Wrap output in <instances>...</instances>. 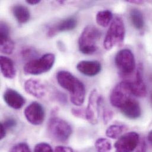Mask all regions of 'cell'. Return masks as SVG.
<instances>
[{"instance_id":"6da1fadb","label":"cell","mask_w":152,"mask_h":152,"mask_svg":"<svg viewBox=\"0 0 152 152\" xmlns=\"http://www.w3.org/2000/svg\"><path fill=\"white\" fill-rule=\"evenodd\" d=\"M56 78L58 83L69 92L71 102L76 106L82 105L85 96L83 83L71 73L66 71H59L56 75Z\"/></svg>"},{"instance_id":"7a4b0ae2","label":"cell","mask_w":152,"mask_h":152,"mask_svg":"<svg viewBox=\"0 0 152 152\" xmlns=\"http://www.w3.org/2000/svg\"><path fill=\"white\" fill-rule=\"evenodd\" d=\"M126 33L124 23L121 17H117L113 20L104 40V47L107 50L112 49L115 46L123 44Z\"/></svg>"},{"instance_id":"3957f363","label":"cell","mask_w":152,"mask_h":152,"mask_svg":"<svg viewBox=\"0 0 152 152\" xmlns=\"http://www.w3.org/2000/svg\"><path fill=\"white\" fill-rule=\"evenodd\" d=\"M101 36L100 30L92 25H88L82 31L78 40L79 49L85 55H91L97 50L96 42Z\"/></svg>"},{"instance_id":"277c9868","label":"cell","mask_w":152,"mask_h":152,"mask_svg":"<svg viewBox=\"0 0 152 152\" xmlns=\"http://www.w3.org/2000/svg\"><path fill=\"white\" fill-rule=\"evenodd\" d=\"M55 56L53 53H46L39 59H33L24 66V72L27 75H37L49 71L54 65Z\"/></svg>"},{"instance_id":"5b68a950","label":"cell","mask_w":152,"mask_h":152,"mask_svg":"<svg viewBox=\"0 0 152 152\" xmlns=\"http://www.w3.org/2000/svg\"><path fill=\"white\" fill-rule=\"evenodd\" d=\"M48 130L51 137L61 142L66 141L72 133L70 124L59 117H52L50 119L48 125Z\"/></svg>"},{"instance_id":"8992f818","label":"cell","mask_w":152,"mask_h":152,"mask_svg":"<svg viewBox=\"0 0 152 152\" xmlns=\"http://www.w3.org/2000/svg\"><path fill=\"white\" fill-rule=\"evenodd\" d=\"M132 95L130 80H124L118 83L110 95V102L113 106L121 108L131 98Z\"/></svg>"},{"instance_id":"52a82bcc","label":"cell","mask_w":152,"mask_h":152,"mask_svg":"<svg viewBox=\"0 0 152 152\" xmlns=\"http://www.w3.org/2000/svg\"><path fill=\"white\" fill-rule=\"evenodd\" d=\"M115 65L120 72L124 75H130L136 68V61L133 52L124 49L120 50L115 58Z\"/></svg>"},{"instance_id":"ba28073f","label":"cell","mask_w":152,"mask_h":152,"mask_svg":"<svg viewBox=\"0 0 152 152\" xmlns=\"http://www.w3.org/2000/svg\"><path fill=\"white\" fill-rule=\"evenodd\" d=\"M102 102V96L98 94L96 89L91 92L88 106L85 109L86 119L92 124H96L99 118V107Z\"/></svg>"},{"instance_id":"9c48e42d","label":"cell","mask_w":152,"mask_h":152,"mask_svg":"<svg viewBox=\"0 0 152 152\" xmlns=\"http://www.w3.org/2000/svg\"><path fill=\"white\" fill-rule=\"evenodd\" d=\"M140 142L139 135L134 132L124 134L115 142V152H133L137 147Z\"/></svg>"},{"instance_id":"30bf717a","label":"cell","mask_w":152,"mask_h":152,"mask_svg":"<svg viewBox=\"0 0 152 152\" xmlns=\"http://www.w3.org/2000/svg\"><path fill=\"white\" fill-rule=\"evenodd\" d=\"M26 120L30 124L39 126L43 123L45 117V113L43 106L37 102H33L24 111Z\"/></svg>"},{"instance_id":"8fae6325","label":"cell","mask_w":152,"mask_h":152,"mask_svg":"<svg viewBox=\"0 0 152 152\" xmlns=\"http://www.w3.org/2000/svg\"><path fill=\"white\" fill-rule=\"evenodd\" d=\"M24 89L30 95L38 99H45L47 97L49 89L47 85L37 79H29L24 83Z\"/></svg>"},{"instance_id":"7c38bea8","label":"cell","mask_w":152,"mask_h":152,"mask_svg":"<svg viewBox=\"0 0 152 152\" xmlns=\"http://www.w3.org/2000/svg\"><path fill=\"white\" fill-rule=\"evenodd\" d=\"M10 28L8 25L4 21L1 22L0 25V50L6 55H10L14 49V43L9 36Z\"/></svg>"},{"instance_id":"4fadbf2b","label":"cell","mask_w":152,"mask_h":152,"mask_svg":"<svg viewBox=\"0 0 152 152\" xmlns=\"http://www.w3.org/2000/svg\"><path fill=\"white\" fill-rule=\"evenodd\" d=\"M77 26V20L74 17H69L63 20L50 26L48 31V36L53 37L61 32L74 30Z\"/></svg>"},{"instance_id":"5bb4252c","label":"cell","mask_w":152,"mask_h":152,"mask_svg":"<svg viewBox=\"0 0 152 152\" xmlns=\"http://www.w3.org/2000/svg\"><path fill=\"white\" fill-rule=\"evenodd\" d=\"M3 98L5 102L14 110L21 108L26 103L25 98L17 91L11 88L5 90L3 95Z\"/></svg>"},{"instance_id":"9a60e30c","label":"cell","mask_w":152,"mask_h":152,"mask_svg":"<svg viewBox=\"0 0 152 152\" xmlns=\"http://www.w3.org/2000/svg\"><path fill=\"white\" fill-rule=\"evenodd\" d=\"M132 94L138 97H144L147 95V89L143 78V66H138L136 76L133 81H130Z\"/></svg>"},{"instance_id":"2e32d148","label":"cell","mask_w":152,"mask_h":152,"mask_svg":"<svg viewBox=\"0 0 152 152\" xmlns=\"http://www.w3.org/2000/svg\"><path fill=\"white\" fill-rule=\"evenodd\" d=\"M76 69L86 76H94L101 72V65L96 61H82L77 64Z\"/></svg>"},{"instance_id":"e0dca14e","label":"cell","mask_w":152,"mask_h":152,"mask_svg":"<svg viewBox=\"0 0 152 152\" xmlns=\"http://www.w3.org/2000/svg\"><path fill=\"white\" fill-rule=\"evenodd\" d=\"M120 109L124 116L132 120L139 118L142 114L139 103L136 100L132 98L127 101Z\"/></svg>"},{"instance_id":"ac0fdd59","label":"cell","mask_w":152,"mask_h":152,"mask_svg":"<svg viewBox=\"0 0 152 152\" xmlns=\"http://www.w3.org/2000/svg\"><path fill=\"white\" fill-rule=\"evenodd\" d=\"M1 71L2 75L7 79H13L16 75V70L12 61L5 56L0 57Z\"/></svg>"},{"instance_id":"d6986e66","label":"cell","mask_w":152,"mask_h":152,"mask_svg":"<svg viewBox=\"0 0 152 152\" xmlns=\"http://www.w3.org/2000/svg\"><path fill=\"white\" fill-rule=\"evenodd\" d=\"M12 12L20 24L27 23L30 18V13L28 9L23 5H16L12 7Z\"/></svg>"},{"instance_id":"ffe728a7","label":"cell","mask_w":152,"mask_h":152,"mask_svg":"<svg viewBox=\"0 0 152 152\" xmlns=\"http://www.w3.org/2000/svg\"><path fill=\"white\" fill-rule=\"evenodd\" d=\"M130 17L132 24L136 28L141 30L144 27V18L142 12L140 10L137 9L132 10L130 12Z\"/></svg>"},{"instance_id":"44dd1931","label":"cell","mask_w":152,"mask_h":152,"mask_svg":"<svg viewBox=\"0 0 152 152\" xmlns=\"http://www.w3.org/2000/svg\"><path fill=\"white\" fill-rule=\"evenodd\" d=\"M113 19V14L109 10L99 11L96 15V21L98 25L102 27H107Z\"/></svg>"},{"instance_id":"7402d4cb","label":"cell","mask_w":152,"mask_h":152,"mask_svg":"<svg viewBox=\"0 0 152 152\" xmlns=\"http://www.w3.org/2000/svg\"><path fill=\"white\" fill-rule=\"evenodd\" d=\"M125 127L121 125L110 126L106 130V136L111 139L118 138L124 131Z\"/></svg>"},{"instance_id":"603a6c76","label":"cell","mask_w":152,"mask_h":152,"mask_svg":"<svg viewBox=\"0 0 152 152\" xmlns=\"http://www.w3.org/2000/svg\"><path fill=\"white\" fill-rule=\"evenodd\" d=\"M95 146L97 152H111L112 149L110 142L105 138H99L96 140Z\"/></svg>"},{"instance_id":"cb8c5ba5","label":"cell","mask_w":152,"mask_h":152,"mask_svg":"<svg viewBox=\"0 0 152 152\" xmlns=\"http://www.w3.org/2000/svg\"><path fill=\"white\" fill-rule=\"evenodd\" d=\"M34 152H53L50 145L46 143H40L36 145Z\"/></svg>"},{"instance_id":"d4e9b609","label":"cell","mask_w":152,"mask_h":152,"mask_svg":"<svg viewBox=\"0 0 152 152\" xmlns=\"http://www.w3.org/2000/svg\"><path fill=\"white\" fill-rule=\"evenodd\" d=\"M10 152H31L29 146L25 143H20L15 145Z\"/></svg>"},{"instance_id":"484cf974","label":"cell","mask_w":152,"mask_h":152,"mask_svg":"<svg viewBox=\"0 0 152 152\" xmlns=\"http://www.w3.org/2000/svg\"><path fill=\"white\" fill-rule=\"evenodd\" d=\"M71 113L72 114L78 118H86V113L85 110L80 108H72L71 110Z\"/></svg>"},{"instance_id":"4316f807","label":"cell","mask_w":152,"mask_h":152,"mask_svg":"<svg viewBox=\"0 0 152 152\" xmlns=\"http://www.w3.org/2000/svg\"><path fill=\"white\" fill-rule=\"evenodd\" d=\"M114 113L109 110H104L103 113V120L104 124H107L113 117Z\"/></svg>"},{"instance_id":"83f0119b","label":"cell","mask_w":152,"mask_h":152,"mask_svg":"<svg viewBox=\"0 0 152 152\" xmlns=\"http://www.w3.org/2000/svg\"><path fill=\"white\" fill-rule=\"evenodd\" d=\"M3 126L5 127V129L7 130L13 128L16 126V121L14 118H8L6 120H5L3 123H1Z\"/></svg>"},{"instance_id":"f1b7e54d","label":"cell","mask_w":152,"mask_h":152,"mask_svg":"<svg viewBox=\"0 0 152 152\" xmlns=\"http://www.w3.org/2000/svg\"><path fill=\"white\" fill-rule=\"evenodd\" d=\"M136 149V151L135 152H147V145H146V143L144 139L140 140L139 145Z\"/></svg>"},{"instance_id":"f546056e","label":"cell","mask_w":152,"mask_h":152,"mask_svg":"<svg viewBox=\"0 0 152 152\" xmlns=\"http://www.w3.org/2000/svg\"><path fill=\"white\" fill-rule=\"evenodd\" d=\"M36 52L34 49L30 48H25L21 52V54L23 57L24 58H29L32 56H34V54H36Z\"/></svg>"},{"instance_id":"4dcf8cb0","label":"cell","mask_w":152,"mask_h":152,"mask_svg":"<svg viewBox=\"0 0 152 152\" xmlns=\"http://www.w3.org/2000/svg\"><path fill=\"white\" fill-rule=\"evenodd\" d=\"M54 152H74V151L69 147L59 146L56 147Z\"/></svg>"},{"instance_id":"1f68e13d","label":"cell","mask_w":152,"mask_h":152,"mask_svg":"<svg viewBox=\"0 0 152 152\" xmlns=\"http://www.w3.org/2000/svg\"><path fill=\"white\" fill-rule=\"evenodd\" d=\"M6 133H7V129L3 126V124L1 123V129H0V139L1 140L3 139L5 137Z\"/></svg>"},{"instance_id":"d6a6232c","label":"cell","mask_w":152,"mask_h":152,"mask_svg":"<svg viewBox=\"0 0 152 152\" xmlns=\"http://www.w3.org/2000/svg\"><path fill=\"white\" fill-rule=\"evenodd\" d=\"M40 2L39 0H27L26 1V2L30 5H36L39 4Z\"/></svg>"},{"instance_id":"836d02e7","label":"cell","mask_w":152,"mask_h":152,"mask_svg":"<svg viewBox=\"0 0 152 152\" xmlns=\"http://www.w3.org/2000/svg\"><path fill=\"white\" fill-rule=\"evenodd\" d=\"M129 2L132 3V4H141L143 3L142 1H128Z\"/></svg>"},{"instance_id":"e575fe53","label":"cell","mask_w":152,"mask_h":152,"mask_svg":"<svg viewBox=\"0 0 152 152\" xmlns=\"http://www.w3.org/2000/svg\"><path fill=\"white\" fill-rule=\"evenodd\" d=\"M148 140L151 142L152 145V130L148 134Z\"/></svg>"},{"instance_id":"d590c367","label":"cell","mask_w":152,"mask_h":152,"mask_svg":"<svg viewBox=\"0 0 152 152\" xmlns=\"http://www.w3.org/2000/svg\"><path fill=\"white\" fill-rule=\"evenodd\" d=\"M151 99H152V95H151Z\"/></svg>"}]
</instances>
